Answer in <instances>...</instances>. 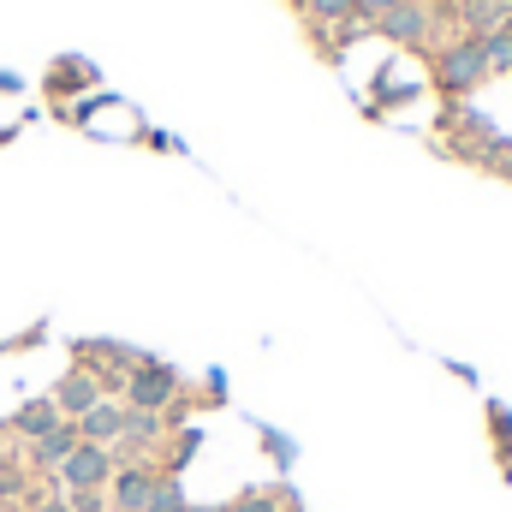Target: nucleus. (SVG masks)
Instances as JSON below:
<instances>
[{"label": "nucleus", "instance_id": "obj_1", "mask_svg": "<svg viewBox=\"0 0 512 512\" xmlns=\"http://www.w3.org/2000/svg\"><path fill=\"white\" fill-rule=\"evenodd\" d=\"M483 78H489V60H483V42L477 36H465V42H453V48L435 54V84L447 96H471Z\"/></svg>", "mask_w": 512, "mask_h": 512}, {"label": "nucleus", "instance_id": "obj_2", "mask_svg": "<svg viewBox=\"0 0 512 512\" xmlns=\"http://www.w3.org/2000/svg\"><path fill=\"white\" fill-rule=\"evenodd\" d=\"M60 471H66V489H72V495H96L102 483H114V459H108V447H96V441H78Z\"/></svg>", "mask_w": 512, "mask_h": 512}, {"label": "nucleus", "instance_id": "obj_3", "mask_svg": "<svg viewBox=\"0 0 512 512\" xmlns=\"http://www.w3.org/2000/svg\"><path fill=\"white\" fill-rule=\"evenodd\" d=\"M179 393V376L167 370V364H155V358H143L137 370L126 376V399H131V411H161L167 399Z\"/></svg>", "mask_w": 512, "mask_h": 512}, {"label": "nucleus", "instance_id": "obj_4", "mask_svg": "<svg viewBox=\"0 0 512 512\" xmlns=\"http://www.w3.org/2000/svg\"><path fill=\"white\" fill-rule=\"evenodd\" d=\"M376 30H382L387 42H399V48H423V42H429V30H435V18H429V6H423V0H399L387 18H376Z\"/></svg>", "mask_w": 512, "mask_h": 512}, {"label": "nucleus", "instance_id": "obj_5", "mask_svg": "<svg viewBox=\"0 0 512 512\" xmlns=\"http://www.w3.org/2000/svg\"><path fill=\"white\" fill-rule=\"evenodd\" d=\"M459 18H465V36H495L512 30V0H459Z\"/></svg>", "mask_w": 512, "mask_h": 512}, {"label": "nucleus", "instance_id": "obj_6", "mask_svg": "<svg viewBox=\"0 0 512 512\" xmlns=\"http://www.w3.org/2000/svg\"><path fill=\"white\" fill-rule=\"evenodd\" d=\"M78 435H84V441H96V447L120 441V435H126V405H108V399H102V405H90V411L78 417Z\"/></svg>", "mask_w": 512, "mask_h": 512}, {"label": "nucleus", "instance_id": "obj_7", "mask_svg": "<svg viewBox=\"0 0 512 512\" xmlns=\"http://www.w3.org/2000/svg\"><path fill=\"white\" fill-rule=\"evenodd\" d=\"M155 483H161V471H120V477H114V507L120 512H149Z\"/></svg>", "mask_w": 512, "mask_h": 512}, {"label": "nucleus", "instance_id": "obj_8", "mask_svg": "<svg viewBox=\"0 0 512 512\" xmlns=\"http://www.w3.org/2000/svg\"><path fill=\"white\" fill-rule=\"evenodd\" d=\"M90 405H102V387H96V376H66V382L54 387V411H66V417H84Z\"/></svg>", "mask_w": 512, "mask_h": 512}, {"label": "nucleus", "instance_id": "obj_9", "mask_svg": "<svg viewBox=\"0 0 512 512\" xmlns=\"http://www.w3.org/2000/svg\"><path fill=\"white\" fill-rule=\"evenodd\" d=\"M78 441H84V435H78V423H54V429L36 441V459H42V465H66Z\"/></svg>", "mask_w": 512, "mask_h": 512}, {"label": "nucleus", "instance_id": "obj_10", "mask_svg": "<svg viewBox=\"0 0 512 512\" xmlns=\"http://www.w3.org/2000/svg\"><path fill=\"white\" fill-rule=\"evenodd\" d=\"M54 423H60V411H54V399H30V405L18 411V429H24V435H36V441H42V435H48Z\"/></svg>", "mask_w": 512, "mask_h": 512}, {"label": "nucleus", "instance_id": "obj_11", "mask_svg": "<svg viewBox=\"0 0 512 512\" xmlns=\"http://www.w3.org/2000/svg\"><path fill=\"white\" fill-rule=\"evenodd\" d=\"M304 12L316 24H346V18H358V0H304Z\"/></svg>", "mask_w": 512, "mask_h": 512}, {"label": "nucleus", "instance_id": "obj_12", "mask_svg": "<svg viewBox=\"0 0 512 512\" xmlns=\"http://www.w3.org/2000/svg\"><path fill=\"white\" fill-rule=\"evenodd\" d=\"M483 60H489V78H495V72H512V30L483 36Z\"/></svg>", "mask_w": 512, "mask_h": 512}, {"label": "nucleus", "instance_id": "obj_13", "mask_svg": "<svg viewBox=\"0 0 512 512\" xmlns=\"http://www.w3.org/2000/svg\"><path fill=\"white\" fill-rule=\"evenodd\" d=\"M149 512H185V489H179L173 477H161V483H155V501H149Z\"/></svg>", "mask_w": 512, "mask_h": 512}, {"label": "nucleus", "instance_id": "obj_14", "mask_svg": "<svg viewBox=\"0 0 512 512\" xmlns=\"http://www.w3.org/2000/svg\"><path fill=\"white\" fill-rule=\"evenodd\" d=\"M126 435H131V441H149V435H161V417H155V411H126Z\"/></svg>", "mask_w": 512, "mask_h": 512}, {"label": "nucleus", "instance_id": "obj_15", "mask_svg": "<svg viewBox=\"0 0 512 512\" xmlns=\"http://www.w3.org/2000/svg\"><path fill=\"white\" fill-rule=\"evenodd\" d=\"M227 512H280V501H274V495H262V489H245Z\"/></svg>", "mask_w": 512, "mask_h": 512}, {"label": "nucleus", "instance_id": "obj_16", "mask_svg": "<svg viewBox=\"0 0 512 512\" xmlns=\"http://www.w3.org/2000/svg\"><path fill=\"white\" fill-rule=\"evenodd\" d=\"M393 6H399V0H358V18H370V24H376V18L393 12Z\"/></svg>", "mask_w": 512, "mask_h": 512}, {"label": "nucleus", "instance_id": "obj_17", "mask_svg": "<svg viewBox=\"0 0 512 512\" xmlns=\"http://www.w3.org/2000/svg\"><path fill=\"white\" fill-rule=\"evenodd\" d=\"M72 512H102V501L96 495H72Z\"/></svg>", "mask_w": 512, "mask_h": 512}, {"label": "nucleus", "instance_id": "obj_18", "mask_svg": "<svg viewBox=\"0 0 512 512\" xmlns=\"http://www.w3.org/2000/svg\"><path fill=\"white\" fill-rule=\"evenodd\" d=\"M42 512H72V507H42Z\"/></svg>", "mask_w": 512, "mask_h": 512}]
</instances>
